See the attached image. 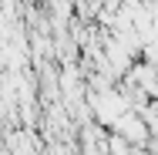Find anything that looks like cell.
Segmentation results:
<instances>
[{
  "mask_svg": "<svg viewBox=\"0 0 158 155\" xmlns=\"http://www.w3.org/2000/svg\"><path fill=\"white\" fill-rule=\"evenodd\" d=\"M88 101H91V108H94V122H101L104 128H114L118 118L131 111V98L125 94L121 84H114V88H108V91H88Z\"/></svg>",
  "mask_w": 158,
  "mask_h": 155,
  "instance_id": "obj_1",
  "label": "cell"
},
{
  "mask_svg": "<svg viewBox=\"0 0 158 155\" xmlns=\"http://www.w3.org/2000/svg\"><path fill=\"white\" fill-rule=\"evenodd\" d=\"M111 131H114V135H121V138H128L135 149H148V142L155 138V135H152V125L145 122V115H141V111H135V108H131L128 115H121L118 125H114Z\"/></svg>",
  "mask_w": 158,
  "mask_h": 155,
  "instance_id": "obj_2",
  "label": "cell"
},
{
  "mask_svg": "<svg viewBox=\"0 0 158 155\" xmlns=\"http://www.w3.org/2000/svg\"><path fill=\"white\" fill-rule=\"evenodd\" d=\"M37 138H34V131L24 125L20 131H7V152L10 155H37Z\"/></svg>",
  "mask_w": 158,
  "mask_h": 155,
  "instance_id": "obj_3",
  "label": "cell"
},
{
  "mask_svg": "<svg viewBox=\"0 0 158 155\" xmlns=\"http://www.w3.org/2000/svg\"><path fill=\"white\" fill-rule=\"evenodd\" d=\"M155 44H158V41H155Z\"/></svg>",
  "mask_w": 158,
  "mask_h": 155,
  "instance_id": "obj_4",
  "label": "cell"
}]
</instances>
